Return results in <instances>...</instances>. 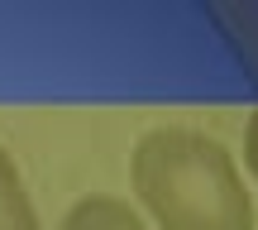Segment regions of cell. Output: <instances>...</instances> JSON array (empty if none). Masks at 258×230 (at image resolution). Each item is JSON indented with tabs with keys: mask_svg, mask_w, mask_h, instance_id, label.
I'll return each instance as SVG.
<instances>
[{
	"mask_svg": "<svg viewBox=\"0 0 258 230\" xmlns=\"http://www.w3.org/2000/svg\"><path fill=\"white\" fill-rule=\"evenodd\" d=\"M129 182L158 230H253L244 168L215 134L163 125L139 134Z\"/></svg>",
	"mask_w": 258,
	"mask_h": 230,
	"instance_id": "1",
	"label": "cell"
},
{
	"mask_svg": "<svg viewBox=\"0 0 258 230\" xmlns=\"http://www.w3.org/2000/svg\"><path fill=\"white\" fill-rule=\"evenodd\" d=\"M57 230H148V221L124 202V197L91 192V197H82V202L67 206V216H62Z\"/></svg>",
	"mask_w": 258,
	"mask_h": 230,
	"instance_id": "2",
	"label": "cell"
},
{
	"mask_svg": "<svg viewBox=\"0 0 258 230\" xmlns=\"http://www.w3.org/2000/svg\"><path fill=\"white\" fill-rule=\"evenodd\" d=\"M0 230H43V221L34 211V197L19 177V163L5 144H0Z\"/></svg>",
	"mask_w": 258,
	"mask_h": 230,
	"instance_id": "3",
	"label": "cell"
},
{
	"mask_svg": "<svg viewBox=\"0 0 258 230\" xmlns=\"http://www.w3.org/2000/svg\"><path fill=\"white\" fill-rule=\"evenodd\" d=\"M244 168H249L253 182H258V111L249 115V125H244Z\"/></svg>",
	"mask_w": 258,
	"mask_h": 230,
	"instance_id": "4",
	"label": "cell"
}]
</instances>
